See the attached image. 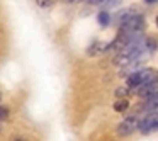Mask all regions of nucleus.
I'll return each mask as SVG.
<instances>
[{"label": "nucleus", "mask_w": 158, "mask_h": 141, "mask_svg": "<svg viewBox=\"0 0 158 141\" xmlns=\"http://www.w3.org/2000/svg\"><path fill=\"white\" fill-rule=\"evenodd\" d=\"M153 80H158V72H155L153 68H143V70H136V72L129 73L127 77V87H133V89H138L141 85H146V83L153 82Z\"/></svg>", "instance_id": "nucleus-1"}, {"label": "nucleus", "mask_w": 158, "mask_h": 141, "mask_svg": "<svg viewBox=\"0 0 158 141\" xmlns=\"http://www.w3.org/2000/svg\"><path fill=\"white\" fill-rule=\"evenodd\" d=\"M156 126H158V114L156 112H148V116H144L143 119L138 122V129L144 134L153 131Z\"/></svg>", "instance_id": "nucleus-2"}, {"label": "nucleus", "mask_w": 158, "mask_h": 141, "mask_svg": "<svg viewBox=\"0 0 158 141\" xmlns=\"http://www.w3.org/2000/svg\"><path fill=\"white\" fill-rule=\"evenodd\" d=\"M138 122H139V119H138L136 116H129V117H126V119H124L123 122L119 124V127H117V133H119L121 136H127V134H133L134 131L138 129Z\"/></svg>", "instance_id": "nucleus-3"}, {"label": "nucleus", "mask_w": 158, "mask_h": 141, "mask_svg": "<svg viewBox=\"0 0 158 141\" xmlns=\"http://www.w3.org/2000/svg\"><path fill=\"white\" fill-rule=\"evenodd\" d=\"M158 93V80H153V82L146 83V85H141L138 87V95L139 97H151V95H156Z\"/></svg>", "instance_id": "nucleus-4"}, {"label": "nucleus", "mask_w": 158, "mask_h": 141, "mask_svg": "<svg viewBox=\"0 0 158 141\" xmlns=\"http://www.w3.org/2000/svg\"><path fill=\"white\" fill-rule=\"evenodd\" d=\"M107 49H109V43L99 41V43H94V44L90 46L89 51H87V55L89 56H99V55H102V53H106Z\"/></svg>", "instance_id": "nucleus-5"}, {"label": "nucleus", "mask_w": 158, "mask_h": 141, "mask_svg": "<svg viewBox=\"0 0 158 141\" xmlns=\"http://www.w3.org/2000/svg\"><path fill=\"white\" fill-rule=\"evenodd\" d=\"M155 109H158V93L156 95H151V97H146V102L141 107V110H144V112H153Z\"/></svg>", "instance_id": "nucleus-6"}, {"label": "nucleus", "mask_w": 158, "mask_h": 141, "mask_svg": "<svg viewBox=\"0 0 158 141\" xmlns=\"http://www.w3.org/2000/svg\"><path fill=\"white\" fill-rule=\"evenodd\" d=\"M97 21H99V24L102 26V27H106V26L110 24V14L107 10H102L97 14Z\"/></svg>", "instance_id": "nucleus-7"}, {"label": "nucleus", "mask_w": 158, "mask_h": 141, "mask_svg": "<svg viewBox=\"0 0 158 141\" xmlns=\"http://www.w3.org/2000/svg\"><path fill=\"white\" fill-rule=\"evenodd\" d=\"M127 107H129V100L127 99H119L114 104V110H116V112H126Z\"/></svg>", "instance_id": "nucleus-8"}, {"label": "nucleus", "mask_w": 158, "mask_h": 141, "mask_svg": "<svg viewBox=\"0 0 158 141\" xmlns=\"http://www.w3.org/2000/svg\"><path fill=\"white\" fill-rule=\"evenodd\" d=\"M121 2H123V0H104V2H102V4L104 5H106V7L107 9H110V7H117V5H119L121 4Z\"/></svg>", "instance_id": "nucleus-9"}, {"label": "nucleus", "mask_w": 158, "mask_h": 141, "mask_svg": "<svg viewBox=\"0 0 158 141\" xmlns=\"http://www.w3.org/2000/svg\"><path fill=\"white\" fill-rule=\"evenodd\" d=\"M7 119H9V109L0 106V121H7Z\"/></svg>", "instance_id": "nucleus-10"}, {"label": "nucleus", "mask_w": 158, "mask_h": 141, "mask_svg": "<svg viewBox=\"0 0 158 141\" xmlns=\"http://www.w3.org/2000/svg\"><path fill=\"white\" fill-rule=\"evenodd\" d=\"M127 93H129V89H127V87H119V89L116 90L117 97H127Z\"/></svg>", "instance_id": "nucleus-11"}, {"label": "nucleus", "mask_w": 158, "mask_h": 141, "mask_svg": "<svg viewBox=\"0 0 158 141\" xmlns=\"http://www.w3.org/2000/svg\"><path fill=\"white\" fill-rule=\"evenodd\" d=\"M36 2H38V5H39V7L46 9V7H49V5H51L53 2H55V0H36Z\"/></svg>", "instance_id": "nucleus-12"}, {"label": "nucleus", "mask_w": 158, "mask_h": 141, "mask_svg": "<svg viewBox=\"0 0 158 141\" xmlns=\"http://www.w3.org/2000/svg\"><path fill=\"white\" fill-rule=\"evenodd\" d=\"M87 2H89V4H102L104 0H87Z\"/></svg>", "instance_id": "nucleus-13"}, {"label": "nucleus", "mask_w": 158, "mask_h": 141, "mask_svg": "<svg viewBox=\"0 0 158 141\" xmlns=\"http://www.w3.org/2000/svg\"><path fill=\"white\" fill-rule=\"evenodd\" d=\"M66 4H78V2H82V0H65Z\"/></svg>", "instance_id": "nucleus-14"}, {"label": "nucleus", "mask_w": 158, "mask_h": 141, "mask_svg": "<svg viewBox=\"0 0 158 141\" xmlns=\"http://www.w3.org/2000/svg\"><path fill=\"white\" fill-rule=\"evenodd\" d=\"M144 2H148V4H155V2H158V0H144Z\"/></svg>", "instance_id": "nucleus-15"}, {"label": "nucleus", "mask_w": 158, "mask_h": 141, "mask_svg": "<svg viewBox=\"0 0 158 141\" xmlns=\"http://www.w3.org/2000/svg\"><path fill=\"white\" fill-rule=\"evenodd\" d=\"M155 24H156V27H158V15H156V19H155Z\"/></svg>", "instance_id": "nucleus-16"}, {"label": "nucleus", "mask_w": 158, "mask_h": 141, "mask_svg": "<svg viewBox=\"0 0 158 141\" xmlns=\"http://www.w3.org/2000/svg\"><path fill=\"white\" fill-rule=\"evenodd\" d=\"M0 100H2V95H0Z\"/></svg>", "instance_id": "nucleus-17"}, {"label": "nucleus", "mask_w": 158, "mask_h": 141, "mask_svg": "<svg viewBox=\"0 0 158 141\" xmlns=\"http://www.w3.org/2000/svg\"><path fill=\"white\" fill-rule=\"evenodd\" d=\"M156 127H158V126H156Z\"/></svg>", "instance_id": "nucleus-18"}]
</instances>
